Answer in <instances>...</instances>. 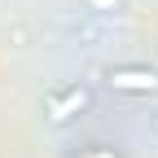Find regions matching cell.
Here are the masks:
<instances>
[{
  "mask_svg": "<svg viewBox=\"0 0 158 158\" xmlns=\"http://www.w3.org/2000/svg\"><path fill=\"white\" fill-rule=\"evenodd\" d=\"M62 158H123V149H118V145H75Z\"/></svg>",
  "mask_w": 158,
  "mask_h": 158,
  "instance_id": "3",
  "label": "cell"
},
{
  "mask_svg": "<svg viewBox=\"0 0 158 158\" xmlns=\"http://www.w3.org/2000/svg\"><path fill=\"white\" fill-rule=\"evenodd\" d=\"M84 9H92V13H118L123 0H84Z\"/></svg>",
  "mask_w": 158,
  "mask_h": 158,
  "instance_id": "4",
  "label": "cell"
},
{
  "mask_svg": "<svg viewBox=\"0 0 158 158\" xmlns=\"http://www.w3.org/2000/svg\"><path fill=\"white\" fill-rule=\"evenodd\" d=\"M88 110H92V88L88 84H62V88L44 92V118L53 127H66Z\"/></svg>",
  "mask_w": 158,
  "mask_h": 158,
  "instance_id": "1",
  "label": "cell"
},
{
  "mask_svg": "<svg viewBox=\"0 0 158 158\" xmlns=\"http://www.w3.org/2000/svg\"><path fill=\"white\" fill-rule=\"evenodd\" d=\"M154 132H158V114H154Z\"/></svg>",
  "mask_w": 158,
  "mask_h": 158,
  "instance_id": "5",
  "label": "cell"
},
{
  "mask_svg": "<svg viewBox=\"0 0 158 158\" xmlns=\"http://www.w3.org/2000/svg\"><path fill=\"white\" fill-rule=\"evenodd\" d=\"M106 88L118 97H154L158 92V70L145 62H118L106 70Z\"/></svg>",
  "mask_w": 158,
  "mask_h": 158,
  "instance_id": "2",
  "label": "cell"
}]
</instances>
